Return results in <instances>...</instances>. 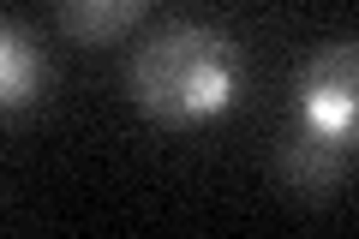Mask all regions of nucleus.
<instances>
[{
    "label": "nucleus",
    "instance_id": "obj_1",
    "mask_svg": "<svg viewBox=\"0 0 359 239\" xmlns=\"http://www.w3.org/2000/svg\"><path fill=\"white\" fill-rule=\"evenodd\" d=\"M126 96L156 126H210L245 96V48L216 25H168L132 48Z\"/></svg>",
    "mask_w": 359,
    "mask_h": 239
},
{
    "label": "nucleus",
    "instance_id": "obj_2",
    "mask_svg": "<svg viewBox=\"0 0 359 239\" xmlns=\"http://www.w3.org/2000/svg\"><path fill=\"white\" fill-rule=\"evenodd\" d=\"M299 132L359 156V42H323L294 72Z\"/></svg>",
    "mask_w": 359,
    "mask_h": 239
},
{
    "label": "nucleus",
    "instance_id": "obj_3",
    "mask_svg": "<svg viewBox=\"0 0 359 239\" xmlns=\"http://www.w3.org/2000/svg\"><path fill=\"white\" fill-rule=\"evenodd\" d=\"M42 96H48V54L25 18H6L0 25V108L30 114Z\"/></svg>",
    "mask_w": 359,
    "mask_h": 239
},
{
    "label": "nucleus",
    "instance_id": "obj_4",
    "mask_svg": "<svg viewBox=\"0 0 359 239\" xmlns=\"http://www.w3.org/2000/svg\"><path fill=\"white\" fill-rule=\"evenodd\" d=\"M347 162H353V150H335V144L311 138V132L294 126V138L276 150V174H282V186L294 191V198H330L335 186L347 179Z\"/></svg>",
    "mask_w": 359,
    "mask_h": 239
},
{
    "label": "nucleus",
    "instance_id": "obj_5",
    "mask_svg": "<svg viewBox=\"0 0 359 239\" xmlns=\"http://www.w3.org/2000/svg\"><path fill=\"white\" fill-rule=\"evenodd\" d=\"M150 6H156V0H54V18H60V30L72 42L102 48V42L126 36Z\"/></svg>",
    "mask_w": 359,
    "mask_h": 239
}]
</instances>
